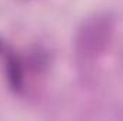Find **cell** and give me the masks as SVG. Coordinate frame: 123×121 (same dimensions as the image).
Returning a JSON list of instances; mask_svg holds the SVG:
<instances>
[{
	"label": "cell",
	"mask_w": 123,
	"mask_h": 121,
	"mask_svg": "<svg viewBox=\"0 0 123 121\" xmlns=\"http://www.w3.org/2000/svg\"><path fill=\"white\" fill-rule=\"evenodd\" d=\"M112 36V23L106 17L89 19L76 36V57L82 63H92L100 56Z\"/></svg>",
	"instance_id": "6da1fadb"
}]
</instances>
